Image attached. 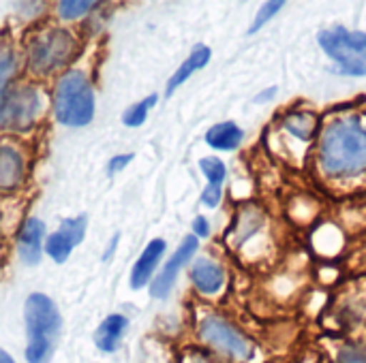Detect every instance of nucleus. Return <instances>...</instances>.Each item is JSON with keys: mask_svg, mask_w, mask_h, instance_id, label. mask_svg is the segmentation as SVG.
<instances>
[{"mask_svg": "<svg viewBox=\"0 0 366 363\" xmlns=\"http://www.w3.org/2000/svg\"><path fill=\"white\" fill-rule=\"evenodd\" d=\"M0 363H15V359L4 349H0Z\"/></svg>", "mask_w": 366, "mask_h": 363, "instance_id": "7c9ffc66", "label": "nucleus"}, {"mask_svg": "<svg viewBox=\"0 0 366 363\" xmlns=\"http://www.w3.org/2000/svg\"><path fill=\"white\" fill-rule=\"evenodd\" d=\"M197 248H199V240H197L193 233L187 235V237L180 242L178 250L169 257V261L163 265V270L159 272V276L152 280V285H150V297H154V300H165V297H169V293H172V289H174V285H176V280H178L182 267L195 257Z\"/></svg>", "mask_w": 366, "mask_h": 363, "instance_id": "6e6552de", "label": "nucleus"}, {"mask_svg": "<svg viewBox=\"0 0 366 363\" xmlns=\"http://www.w3.org/2000/svg\"><path fill=\"white\" fill-rule=\"evenodd\" d=\"M54 116L62 126L81 128L94 118V90L79 68L62 73L54 88Z\"/></svg>", "mask_w": 366, "mask_h": 363, "instance_id": "7ed1b4c3", "label": "nucleus"}, {"mask_svg": "<svg viewBox=\"0 0 366 363\" xmlns=\"http://www.w3.org/2000/svg\"><path fill=\"white\" fill-rule=\"evenodd\" d=\"M320 118L309 109H290L279 118V131L300 143H311L320 135Z\"/></svg>", "mask_w": 366, "mask_h": 363, "instance_id": "9d476101", "label": "nucleus"}, {"mask_svg": "<svg viewBox=\"0 0 366 363\" xmlns=\"http://www.w3.org/2000/svg\"><path fill=\"white\" fill-rule=\"evenodd\" d=\"M285 6V2L283 0H272V2H266V4H262V9L257 11V15H255V19H253V26H251V30H249V34H255V32H259L272 17H277L279 15V11Z\"/></svg>", "mask_w": 366, "mask_h": 363, "instance_id": "5701e85b", "label": "nucleus"}, {"mask_svg": "<svg viewBox=\"0 0 366 363\" xmlns=\"http://www.w3.org/2000/svg\"><path fill=\"white\" fill-rule=\"evenodd\" d=\"M199 169H202V173L206 175L208 186H219V188H223V182H225V178H227V167H225V163H223L221 158H217V156H204V158L199 160Z\"/></svg>", "mask_w": 366, "mask_h": 363, "instance_id": "412c9836", "label": "nucleus"}, {"mask_svg": "<svg viewBox=\"0 0 366 363\" xmlns=\"http://www.w3.org/2000/svg\"><path fill=\"white\" fill-rule=\"evenodd\" d=\"M118 242H120V235L116 233L114 237H112V242H109V246H107V250H105V255H103V259L107 261L112 255H114V250H116V246H118Z\"/></svg>", "mask_w": 366, "mask_h": 363, "instance_id": "c756f323", "label": "nucleus"}, {"mask_svg": "<svg viewBox=\"0 0 366 363\" xmlns=\"http://www.w3.org/2000/svg\"><path fill=\"white\" fill-rule=\"evenodd\" d=\"M193 235H195L197 240L210 235V223H208L206 216H195V220H193Z\"/></svg>", "mask_w": 366, "mask_h": 363, "instance_id": "cd10ccee", "label": "nucleus"}, {"mask_svg": "<svg viewBox=\"0 0 366 363\" xmlns=\"http://www.w3.org/2000/svg\"><path fill=\"white\" fill-rule=\"evenodd\" d=\"M317 173L345 184L366 178V113L350 111L326 120L315 143Z\"/></svg>", "mask_w": 366, "mask_h": 363, "instance_id": "f257e3e1", "label": "nucleus"}, {"mask_svg": "<svg viewBox=\"0 0 366 363\" xmlns=\"http://www.w3.org/2000/svg\"><path fill=\"white\" fill-rule=\"evenodd\" d=\"M182 363H223L217 355H212L208 349H191L184 353Z\"/></svg>", "mask_w": 366, "mask_h": 363, "instance_id": "393cba45", "label": "nucleus"}, {"mask_svg": "<svg viewBox=\"0 0 366 363\" xmlns=\"http://www.w3.org/2000/svg\"><path fill=\"white\" fill-rule=\"evenodd\" d=\"M129 327V319L124 315H109L101 321V325L94 329V347L101 351V353H116L120 349V342L124 338V332Z\"/></svg>", "mask_w": 366, "mask_h": 363, "instance_id": "2eb2a0df", "label": "nucleus"}, {"mask_svg": "<svg viewBox=\"0 0 366 363\" xmlns=\"http://www.w3.org/2000/svg\"><path fill=\"white\" fill-rule=\"evenodd\" d=\"M277 92H279V90H277V88L272 86V88H268V90L259 92V94H257V96L253 98V103H257V105H259V103H268V101H272V96H274Z\"/></svg>", "mask_w": 366, "mask_h": 363, "instance_id": "c85d7f7f", "label": "nucleus"}, {"mask_svg": "<svg viewBox=\"0 0 366 363\" xmlns=\"http://www.w3.org/2000/svg\"><path fill=\"white\" fill-rule=\"evenodd\" d=\"M45 225L39 218H28L17 233V255L26 265H39L43 257Z\"/></svg>", "mask_w": 366, "mask_h": 363, "instance_id": "f8f14e48", "label": "nucleus"}, {"mask_svg": "<svg viewBox=\"0 0 366 363\" xmlns=\"http://www.w3.org/2000/svg\"><path fill=\"white\" fill-rule=\"evenodd\" d=\"M191 280L193 287L202 293V295H217L223 285H225V270L219 261L208 259V257H199L193 261L191 265Z\"/></svg>", "mask_w": 366, "mask_h": 363, "instance_id": "ddd939ff", "label": "nucleus"}, {"mask_svg": "<svg viewBox=\"0 0 366 363\" xmlns=\"http://www.w3.org/2000/svg\"><path fill=\"white\" fill-rule=\"evenodd\" d=\"M26 323V351L24 357L28 363H47L54 355L62 317L58 306L43 293H32L24 306Z\"/></svg>", "mask_w": 366, "mask_h": 363, "instance_id": "f03ea898", "label": "nucleus"}, {"mask_svg": "<svg viewBox=\"0 0 366 363\" xmlns=\"http://www.w3.org/2000/svg\"><path fill=\"white\" fill-rule=\"evenodd\" d=\"M41 111V94L32 86H19L6 94L0 111V126L11 131H28Z\"/></svg>", "mask_w": 366, "mask_h": 363, "instance_id": "0eeeda50", "label": "nucleus"}, {"mask_svg": "<svg viewBox=\"0 0 366 363\" xmlns=\"http://www.w3.org/2000/svg\"><path fill=\"white\" fill-rule=\"evenodd\" d=\"M15 75H17V56H13L11 51L0 53V111L6 101V94L11 92L9 86Z\"/></svg>", "mask_w": 366, "mask_h": 363, "instance_id": "aec40b11", "label": "nucleus"}, {"mask_svg": "<svg viewBox=\"0 0 366 363\" xmlns=\"http://www.w3.org/2000/svg\"><path fill=\"white\" fill-rule=\"evenodd\" d=\"M317 43L324 53L335 60V73L365 77L366 75V32L343 26L324 28L317 32Z\"/></svg>", "mask_w": 366, "mask_h": 363, "instance_id": "39448f33", "label": "nucleus"}, {"mask_svg": "<svg viewBox=\"0 0 366 363\" xmlns=\"http://www.w3.org/2000/svg\"><path fill=\"white\" fill-rule=\"evenodd\" d=\"M157 103H159V94H150V96H146L144 101L131 105V107L122 113V124L129 126V128L142 126V124L148 120V113H150V109H152Z\"/></svg>", "mask_w": 366, "mask_h": 363, "instance_id": "6ab92c4d", "label": "nucleus"}, {"mask_svg": "<svg viewBox=\"0 0 366 363\" xmlns=\"http://www.w3.org/2000/svg\"><path fill=\"white\" fill-rule=\"evenodd\" d=\"M77 51V41L66 28H49L32 39L28 47V66L36 75H49L66 66Z\"/></svg>", "mask_w": 366, "mask_h": 363, "instance_id": "423d86ee", "label": "nucleus"}, {"mask_svg": "<svg viewBox=\"0 0 366 363\" xmlns=\"http://www.w3.org/2000/svg\"><path fill=\"white\" fill-rule=\"evenodd\" d=\"M165 248H167L165 240H159L157 237V240L148 242V246L144 248V252L139 255V259L135 261V265L131 270L129 282H131V289L133 291H139V289H144L150 282V278H152V274H154L161 257L165 255Z\"/></svg>", "mask_w": 366, "mask_h": 363, "instance_id": "4468645a", "label": "nucleus"}, {"mask_svg": "<svg viewBox=\"0 0 366 363\" xmlns=\"http://www.w3.org/2000/svg\"><path fill=\"white\" fill-rule=\"evenodd\" d=\"M335 363H366V351L356 344H343L337 351Z\"/></svg>", "mask_w": 366, "mask_h": 363, "instance_id": "b1692460", "label": "nucleus"}, {"mask_svg": "<svg viewBox=\"0 0 366 363\" xmlns=\"http://www.w3.org/2000/svg\"><path fill=\"white\" fill-rule=\"evenodd\" d=\"M206 143L214 150H221V152H232V150H238L240 143L244 141V131L236 124V122H219L214 124L212 128L206 131Z\"/></svg>", "mask_w": 366, "mask_h": 363, "instance_id": "a211bd4d", "label": "nucleus"}, {"mask_svg": "<svg viewBox=\"0 0 366 363\" xmlns=\"http://www.w3.org/2000/svg\"><path fill=\"white\" fill-rule=\"evenodd\" d=\"M324 363H335V362H324Z\"/></svg>", "mask_w": 366, "mask_h": 363, "instance_id": "2f4dec72", "label": "nucleus"}, {"mask_svg": "<svg viewBox=\"0 0 366 363\" xmlns=\"http://www.w3.org/2000/svg\"><path fill=\"white\" fill-rule=\"evenodd\" d=\"M26 163L13 145H0V190H13L24 182Z\"/></svg>", "mask_w": 366, "mask_h": 363, "instance_id": "dca6fc26", "label": "nucleus"}, {"mask_svg": "<svg viewBox=\"0 0 366 363\" xmlns=\"http://www.w3.org/2000/svg\"><path fill=\"white\" fill-rule=\"evenodd\" d=\"M210 58H212V49L208 47V45H197L191 53H189V58L176 68V73L169 77V81H167V86H165V96H172L193 73H197V71H202L204 66H208V62H210Z\"/></svg>", "mask_w": 366, "mask_h": 363, "instance_id": "f3484780", "label": "nucleus"}, {"mask_svg": "<svg viewBox=\"0 0 366 363\" xmlns=\"http://www.w3.org/2000/svg\"><path fill=\"white\" fill-rule=\"evenodd\" d=\"M197 336L204 349L217 355L223 363H247L255 355L253 340L232 321L221 315H206L199 319Z\"/></svg>", "mask_w": 366, "mask_h": 363, "instance_id": "20e7f679", "label": "nucleus"}, {"mask_svg": "<svg viewBox=\"0 0 366 363\" xmlns=\"http://www.w3.org/2000/svg\"><path fill=\"white\" fill-rule=\"evenodd\" d=\"M221 199H223V188L219 186H206L202 193V205L206 208H219Z\"/></svg>", "mask_w": 366, "mask_h": 363, "instance_id": "a878e982", "label": "nucleus"}, {"mask_svg": "<svg viewBox=\"0 0 366 363\" xmlns=\"http://www.w3.org/2000/svg\"><path fill=\"white\" fill-rule=\"evenodd\" d=\"M135 158V154H118L107 163V175H116L122 169H127V165Z\"/></svg>", "mask_w": 366, "mask_h": 363, "instance_id": "bb28decb", "label": "nucleus"}, {"mask_svg": "<svg viewBox=\"0 0 366 363\" xmlns=\"http://www.w3.org/2000/svg\"><path fill=\"white\" fill-rule=\"evenodd\" d=\"M86 227H88V218L84 214L62 220L58 231H54L45 242V252L49 255V259L54 263H66L73 248L84 242Z\"/></svg>", "mask_w": 366, "mask_h": 363, "instance_id": "1a4fd4ad", "label": "nucleus"}, {"mask_svg": "<svg viewBox=\"0 0 366 363\" xmlns=\"http://www.w3.org/2000/svg\"><path fill=\"white\" fill-rule=\"evenodd\" d=\"M266 225V216L264 212L253 205V203H244L238 214H236V220L229 229V237H232V244L236 246V250H242L247 246L249 240H253Z\"/></svg>", "mask_w": 366, "mask_h": 363, "instance_id": "9b49d317", "label": "nucleus"}, {"mask_svg": "<svg viewBox=\"0 0 366 363\" xmlns=\"http://www.w3.org/2000/svg\"><path fill=\"white\" fill-rule=\"evenodd\" d=\"M94 6H99V2H94V0H60L58 15L62 19H79V17L88 15Z\"/></svg>", "mask_w": 366, "mask_h": 363, "instance_id": "4be33fe9", "label": "nucleus"}]
</instances>
